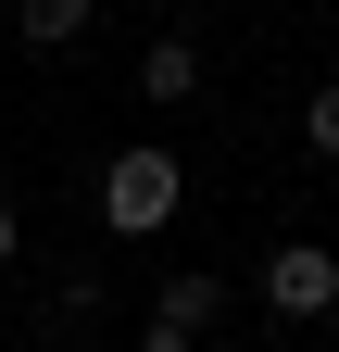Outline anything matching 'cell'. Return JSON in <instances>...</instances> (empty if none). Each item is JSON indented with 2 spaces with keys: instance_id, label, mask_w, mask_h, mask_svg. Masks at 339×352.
Returning <instances> with one entry per match:
<instances>
[{
  "instance_id": "6da1fadb",
  "label": "cell",
  "mask_w": 339,
  "mask_h": 352,
  "mask_svg": "<svg viewBox=\"0 0 339 352\" xmlns=\"http://www.w3.org/2000/svg\"><path fill=\"white\" fill-rule=\"evenodd\" d=\"M176 201H189V164H176V151H113V164H101V227H113V239H151Z\"/></svg>"
},
{
  "instance_id": "7a4b0ae2",
  "label": "cell",
  "mask_w": 339,
  "mask_h": 352,
  "mask_svg": "<svg viewBox=\"0 0 339 352\" xmlns=\"http://www.w3.org/2000/svg\"><path fill=\"white\" fill-rule=\"evenodd\" d=\"M264 302H277L289 327H302V315H339V252H314V239H289V252L264 264Z\"/></svg>"
},
{
  "instance_id": "3957f363",
  "label": "cell",
  "mask_w": 339,
  "mask_h": 352,
  "mask_svg": "<svg viewBox=\"0 0 339 352\" xmlns=\"http://www.w3.org/2000/svg\"><path fill=\"white\" fill-rule=\"evenodd\" d=\"M214 315H226V289L201 277V264H189V277H163V302H151V352H189Z\"/></svg>"
},
{
  "instance_id": "277c9868",
  "label": "cell",
  "mask_w": 339,
  "mask_h": 352,
  "mask_svg": "<svg viewBox=\"0 0 339 352\" xmlns=\"http://www.w3.org/2000/svg\"><path fill=\"white\" fill-rule=\"evenodd\" d=\"M13 38L25 51H63V38H89V0H13Z\"/></svg>"
},
{
  "instance_id": "5b68a950",
  "label": "cell",
  "mask_w": 339,
  "mask_h": 352,
  "mask_svg": "<svg viewBox=\"0 0 339 352\" xmlns=\"http://www.w3.org/2000/svg\"><path fill=\"white\" fill-rule=\"evenodd\" d=\"M139 88H151V101H189V88H201V51H189V38H151V51H139Z\"/></svg>"
},
{
  "instance_id": "8992f818",
  "label": "cell",
  "mask_w": 339,
  "mask_h": 352,
  "mask_svg": "<svg viewBox=\"0 0 339 352\" xmlns=\"http://www.w3.org/2000/svg\"><path fill=\"white\" fill-rule=\"evenodd\" d=\"M302 151H314V164H339V88H314V101H302Z\"/></svg>"
},
{
  "instance_id": "52a82bcc",
  "label": "cell",
  "mask_w": 339,
  "mask_h": 352,
  "mask_svg": "<svg viewBox=\"0 0 339 352\" xmlns=\"http://www.w3.org/2000/svg\"><path fill=\"white\" fill-rule=\"evenodd\" d=\"M13 252H25V227H13V201H0V264H13Z\"/></svg>"
}]
</instances>
